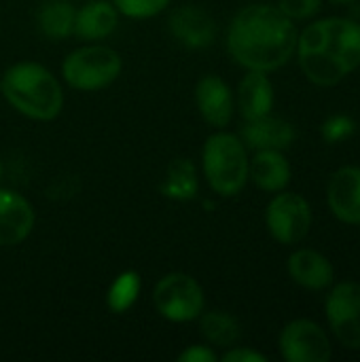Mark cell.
Masks as SVG:
<instances>
[{
	"label": "cell",
	"mask_w": 360,
	"mask_h": 362,
	"mask_svg": "<svg viewBox=\"0 0 360 362\" xmlns=\"http://www.w3.org/2000/svg\"><path fill=\"white\" fill-rule=\"evenodd\" d=\"M236 102L244 121H252V119L269 115L274 108V85L267 72L248 70L244 78L240 81Z\"/></svg>",
	"instance_id": "cell-17"
},
{
	"label": "cell",
	"mask_w": 360,
	"mask_h": 362,
	"mask_svg": "<svg viewBox=\"0 0 360 362\" xmlns=\"http://www.w3.org/2000/svg\"><path fill=\"white\" fill-rule=\"evenodd\" d=\"M289 276L308 291H327L335 282L333 263L314 248H299L289 257Z\"/></svg>",
	"instance_id": "cell-15"
},
{
	"label": "cell",
	"mask_w": 360,
	"mask_h": 362,
	"mask_svg": "<svg viewBox=\"0 0 360 362\" xmlns=\"http://www.w3.org/2000/svg\"><path fill=\"white\" fill-rule=\"evenodd\" d=\"M199 333L219 348H233L242 337L238 320L227 312H202Z\"/></svg>",
	"instance_id": "cell-20"
},
{
	"label": "cell",
	"mask_w": 360,
	"mask_h": 362,
	"mask_svg": "<svg viewBox=\"0 0 360 362\" xmlns=\"http://www.w3.org/2000/svg\"><path fill=\"white\" fill-rule=\"evenodd\" d=\"M299 68L318 87L339 85L360 68V23L348 17H325L297 36Z\"/></svg>",
	"instance_id": "cell-2"
},
{
	"label": "cell",
	"mask_w": 360,
	"mask_h": 362,
	"mask_svg": "<svg viewBox=\"0 0 360 362\" xmlns=\"http://www.w3.org/2000/svg\"><path fill=\"white\" fill-rule=\"evenodd\" d=\"M356 129V123L352 117L348 115H333L323 123V138L329 144H337L344 142L346 138H350Z\"/></svg>",
	"instance_id": "cell-24"
},
{
	"label": "cell",
	"mask_w": 360,
	"mask_h": 362,
	"mask_svg": "<svg viewBox=\"0 0 360 362\" xmlns=\"http://www.w3.org/2000/svg\"><path fill=\"white\" fill-rule=\"evenodd\" d=\"M204 172L214 193L233 197L248 182V148L229 132L212 134L204 144Z\"/></svg>",
	"instance_id": "cell-4"
},
{
	"label": "cell",
	"mask_w": 360,
	"mask_h": 362,
	"mask_svg": "<svg viewBox=\"0 0 360 362\" xmlns=\"http://www.w3.org/2000/svg\"><path fill=\"white\" fill-rule=\"evenodd\" d=\"M325 316L333 337L346 350H360V282H333Z\"/></svg>",
	"instance_id": "cell-8"
},
{
	"label": "cell",
	"mask_w": 360,
	"mask_h": 362,
	"mask_svg": "<svg viewBox=\"0 0 360 362\" xmlns=\"http://www.w3.org/2000/svg\"><path fill=\"white\" fill-rule=\"evenodd\" d=\"M112 2H115L117 11H121L123 15L134 17V19L153 17L170 4V0H112Z\"/></svg>",
	"instance_id": "cell-23"
},
{
	"label": "cell",
	"mask_w": 360,
	"mask_h": 362,
	"mask_svg": "<svg viewBox=\"0 0 360 362\" xmlns=\"http://www.w3.org/2000/svg\"><path fill=\"white\" fill-rule=\"evenodd\" d=\"M121 55L104 45H87L72 51L64 64L62 74L72 89L98 91L108 87L121 74Z\"/></svg>",
	"instance_id": "cell-5"
},
{
	"label": "cell",
	"mask_w": 360,
	"mask_h": 362,
	"mask_svg": "<svg viewBox=\"0 0 360 362\" xmlns=\"http://www.w3.org/2000/svg\"><path fill=\"white\" fill-rule=\"evenodd\" d=\"M153 303L166 320L189 322L202 316L206 299L195 278L187 274H168L157 282Z\"/></svg>",
	"instance_id": "cell-6"
},
{
	"label": "cell",
	"mask_w": 360,
	"mask_h": 362,
	"mask_svg": "<svg viewBox=\"0 0 360 362\" xmlns=\"http://www.w3.org/2000/svg\"><path fill=\"white\" fill-rule=\"evenodd\" d=\"M223 361L225 362H267V356L257 352V350H250V348H229L225 354H223Z\"/></svg>",
	"instance_id": "cell-26"
},
{
	"label": "cell",
	"mask_w": 360,
	"mask_h": 362,
	"mask_svg": "<svg viewBox=\"0 0 360 362\" xmlns=\"http://www.w3.org/2000/svg\"><path fill=\"white\" fill-rule=\"evenodd\" d=\"M219 356L206 348V346H191L187 348L180 356H178V362H216Z\"/></svg>",
	"instance_id": "cell-27"
},
{
	"label": "cell",
	"mask_w": 360,
	"mask_h": 362,
	"mask_svg": "<svg viewBox=\"0 0 360 362\" xmlns=\"http://www.w3.org/2000/svg\"><path fill=\"white\" fill-rule=\"evenodd\" d=\"M0 176H2V163H0Z\"/></svg>",
	"instance_id": "cell-29"
},
{
	"label": "cell",
	"mask_w": 360,
	"mask_h": 362,
	"mask_svg": "<svg viewBox=\"0 0 360 362\" xmlns=\"http://www.w3.org/2000/svg\"><path fill=\"white\" fill-rule=\"evenodd\" d=\"M119 21V11L106 0H95L85 4L74 17V34L83 40L106 38Z\"/></svg>",
	"instance_id": "cell-18"
},
{
	"label": "cell",
	"mask_w": 360,
	"mask_h": 362,
	"mask_svg": "<svg viewBox=\"0 0 360 362\" xmlns=\"http://www.w3.org/2000/svg\"><path fill=\"white\" fill-rule=\"evenodd\" d=\"M278 348L289 362H329L333 356L327 331L308 318L291 320L280 333Z\"/></svg>",
	"instance_id": "cell-9"
},
{
	"label": "cell",
	"mask_w": 360,
	"mask_h": 362,
	"mask_svg": "<svg viewBox=\"0 0 360 362\" xmlns=\"http://www.w3.org/2000/svg\"><path fill=\"white\" fill-rule=\"evenodd\" d=\"M138 293H140V276L134 272H125L112 282L108 291V308L115 314H123L136 303Z\"/></svg>",
	"instance_id": "cell-22"
},
{
	"label": "cell",
	"mask_w": 360,
	"mask_h": 362,
	"mask_svg": "<svg viewBox=\"0 0 360 362\" xmlns=\"http://www.w3.org/2000/svg\"><path fill=\"white\" fill-rule=\"evenodd\" d=\"M240 138L248 151H286L295 142L297 132L291 121L269 112L265 117L246 121Z\"/></svg>",
	"instance_id": "cell-12"
},
{
	"label": "cell",
	"mask_w": 360,
	"mask_h": 362,
	"mask_svg": "<svg viewBox=\"0 0 360 362\" xmlns=\"http://www.w3.org/2000/svg\"><path fill=\"white\" fill-rule=\"evenodd\" d=\"M74 17H76V11L72 8V4L64 0H53L40 8L38 25L47 38L62 40L74 32Z\"/></svg>",
	"instance_id": "cell-21"
},
{
	"label": "cell",
	"mask_w": 360,
	"mask_h": 362,
	"mask_svg": "<svg viewBox=\"0 0 360 362\" xmlns=\"http://www.w3.org/2000/svg\"><path fill=\"white\" fill-rule=\"evenodd\" d=\"M291 163L284 151H255L248 159V178L265 193H280L291 182Z\"/></svg>",
	"instance_id": "cell-16"
},
{
	"label": "cell",
	"mask_w": 360,
	"mask_h": 362,
	"mask_svg": "<svg viewBox=\"0 0 360 362\" xmlns=\"http://www.w3.org/2000/svg\"><path fill=\"white\" fill-rule=\"evenodd\" d=\"M195 102H197L199 115L212 127L223 129L231 123L233 110H236V100H233L229 85L221 76H216V74L202 76L195 87Z\"/></svg>",
	"instance_id": "cell-11"
},
{
	"label": "cell",
	"mask_w": 360,
	"mask_h": 362,
	"mask_svg": "<svg viewBox=\"0 0 360 362\" xmlns=\"http://www.w3.org/2000/svg\"><path fill=\"white\" fill-rule=\"evenodd\" d=\"M0 91L17 112L36 121L55 119L64 106V91L57 78L34 62L11 66L2 76Z\"/></svg>",
	"instance_id": "cell-3"
},
{
	"label": "cell",
	"mask_w": 360,
	"mask_h": 362,
	"mask_svg": "<svg viewBox=\"0 0 360 362\" xmlns=\"http://www.w3.org/2000/svg\"><path fill=\"white\" fill-rule=\"evenodd\" d=\"M170 32L180 45L189 49H202L214 42L216 23L208 11L195 4H185L170 15Z\"/></svg>",
	"instance_id": "cell-14"
},
{
	"label": "cell",
	"mask_w": 360,
	"mask_h": 362,
	"mask_svg": "<svg viewBox=\"0 0 360 362\" xmlns=\"http://www.w3.org/2000/svg\"><path fill=\"white\" fill-rule=\"evenodd\" d=\"M278 8L293 21L312 19L320 8L323 0H278Z\"/></svg>",
	"instance_id": "cell-25"
},
{
	"label": "cell",
	"mask_w": 360,
	"mask_h": 362,
	"mask_svg": "<svg viewBox=\"0 0 360 362\" xmlns=\"http://www.w3.org/2000/svg\"><path fill=\"white\" fill-rule=\"evenodd\" d=\"M36 212L32 204L8 189H0V246L21 244L34 229Z\"/></svg>",
	"instance_id": "cell-13"
},
{
	"label": "cell",
	"mask_w": 360,
	"mask_h": 362,
	"mask_svg": "<svg viewBox=\"0 0 360 362\" xmlns=\"http://www.w3.org/2000/svg\"><path fill=\"white\" fill-rule=\"evenodd\" d=\"M297 25L278 6L250 4L242 8L227 32L231 57L246 70L282 68L297 49Z\"/></svg>",
	"instance_id": "cell-1"
},
{
	"label": "cell",
	"mask_w": 360,
	"mask_h": 362,
	"mask_svg": "<svg viewBox=\"0 0 360 362\" xmlns=\"http://www.w3.org/2000/svg\"><path fill=\"white\" fill-rule=\"evenodd\" d=\"M312 221L314 214L310 202L299 193H289L286 189L276 193L265 210V225L269 235L284 246H293L306 240L312 229Z\"/></svg>",
	"instance_id": "cell-7"
},
{
	"label": "cell",
	"mask_w": 360,
	"mask_h": 362,
	"mask_svg": "<svg viewBox=\"0 0 360 362\" xmlns=\"http://www.w3.org/2000/svg\"><path fill=\"white\" fill-rule=\"evenodd\" d=\"M197 191H199V182L195 174V165L189 159H174L168 165V172L163 176L161 193L166 197L187 202V199H193Z\"/></svg>",
	"instance_id": "cell-19"
},
{
	"label": "cell",
	"mask_w": 360,
	"mask_h": 362,
	"mask_svg": "<svg viewBox=\"0 0 360 362\" xmlns=\"http://www.w3.org/2000/svg\"><path fill=\"white\" fill-rule=\"evenodd\" d=\"M331 2H337V4H348V2H354V0H331Z\"/></svg>",
	"instance_id": "cell-28"
},
{
	"label": "cell",
	"mask_w": 360,
	"mask_h": 362,
	"mask_svg": "<svg viewBox=\"0 0 360 362\" xmlns=\"http://www.w3.org/2000/svg\"><path fill=\"white\" fill-rule=\"evenodd\" d=\"M327 206L337 221L346 225H360L359 165H344L333 172L327 185Z\"/></svg>",
	"instance_id": "cell-10"
}]
</instances>
